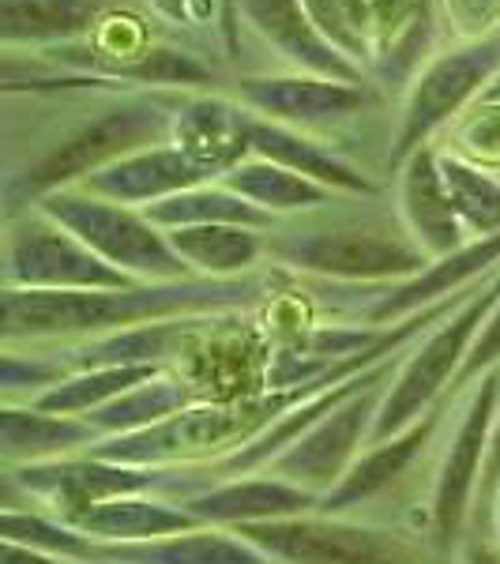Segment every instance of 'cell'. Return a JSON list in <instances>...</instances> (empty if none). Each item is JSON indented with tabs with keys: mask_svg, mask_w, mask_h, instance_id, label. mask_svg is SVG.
I'll return each mask as SVG.
<instances>
[{
	"mask_svg": "<svg viewBox=\"0 0 500 564\" xmlns=\"http://www.w3.org/2000/svg\"><path fill=\"white\" fill-rule=\"evenodd\" d=\"M275 564H411L414 550L392 531L343 523L339 516H294L238 527Z\"/></svg>",
	"mask_w": 500,
	"mask_h": 564,
	"instance_id": "obj_10",
	"label": "cell"
},
{
	"mask_svg": "<svg viewBox=\"0 0 500 564\" xmlns=\"http://www.w3.org/2000/svg\"><path fill=\"white\" fill-rule=\"evenodd\" d=\"M268 294V279H177L135 282L124 290H12L0 294V339L50 343L98 339L129 327L174 321V316H230L257 305Z\"/></svg>",
	"mask_w": 500,
	"mask_h": 564,
	"instance_id": "obj_2",
	"label": "cell"
},
{
	"mask_svg": "<svg viewBox=\"0 0 500 564\" xmlns=\"http://www.w3.org/2000/svg\"><path fill=\"white\" fill-rule=\"evenodd\" d=\"M493 369H500V302L489 308L486 324H481V332L475 335V347H470L467 361H463V369L452 388L475 384V380H481Z\"/></svg>",
	"mask_w": 500,
	"mask_h": 564,
	"instance_id": "obj_38",
	"label": "cell"
},
{
	"mask_svg": "<svg viewBox=\"0 0 500 564\" xmlns=\"http://www.w3.org/2000/svg\"><path fill=\"white\" fill-rule=\"evenodd\" d=\"M65 377H72V372L61 361L39 358V354H15L12 347L4 350V366H0V388H4V395L31 388V399H39L42 391L57 388Z\"/></svg>",
	"mask_w": 500,
	"mask_h": 564,
	"instance_id": "obj_36",
	"label": "cell"
},
{
	"mask_svg": "<svg viewBox=\"0 0 500 564\" xmlns=\"http://www.w3.org/2000/svg\"><path fill=\"white\" fill-rule=\"evenodd\" d=\"M308 20L324 34L343 57H350L358 68L372 65L377 39H372V12L369 0H302Z\"/></svg>",
	"mask_w": 500,
	"mask_h": 564,
	"instance_id": "obj_33",
	"label": "cell"
},
{
	"mask_svg": "<svg viewBox=\"0 0 500 564\" xmlns=\"http://www.w3.org/2000/svg\"><path fill=\"white\" fill-rule=\"evenodd\" d=\"M166 238L199 279H244L268 257V230L249 226H185Z\"/></svg>",
	"mask_w": 500,
	"mask_h": 564,
	"instance_id": "obj_27",
	"label": "cell"
},
{
	"mask_svg": "<svg viewBox=\"0 0 500 564\" xmlns=\"http://www.w3.org/2000/svg\"><path fill=\"white\" fill-rule=\"evenodd\" d=\"M497 489H500V411H497V417H493V433H489L486 467H481L478 497H475V520H486V516H493Z\"/></svg>",
	"mask_w": 500,
	"mask_h": 564,
	"instance_id": "obj_40",
	"label": "cell"
},
{
	"mask_svg": "<svg viewBox=\"0 0 500 564\" xmlns=\"http://www.w3.org/2000/svg\"><path fill=\"white\" fill-rule=\"evenodd\" d=\"M39 212L72 230L106 263H113L117 271L132 275L135 282L199 279L174 252L166 230H159L140 207L109 204V199L79 193V188H61V193L42 199Z\"/></svg>",
	"mask_w": 500,
	"mask_h": 564,
	"instance_id": "obj_7",
	"label": "cell"
},
{
	"mask_svg": "<svg viewBox=\"0 0 500 564\" xmlns=\"http://www.w3.org/2000/svg\"><path fill=\"white\" fill-rule=\"evenodd\" d=\"M0 534H4V542L26 545V550H39V553H53V557H65V561H95L98 553V542H90L76 527L61 523L57 516L20 512L12 505L0 516Z\"/></svg>",
	"mask_w": 500,
	"mask_h": 564,
	"instance_id": "obj_34",
	"label": "cell"
},
{
	"mask_svg": "<svg viewBox=\"0 0 500 564\" xmlns=\"http://www.w3.org/2000/svg\"><path fill=\"white\" fill-rule=\"evenodd\" d=\"M497 411H500V369L475 380L470 403L459 417L456 433H452L448 452H444V463H441V475H436L433 542L441 545V550H448V545L459 539L467 516L475 512L478 481H481V467H486L489 433H493Z\"/></svg>",
	"mask_w": 500,
	"mask_h": 564,
	"instance_id": "obj_13",
	"label": "cell"
},
{
	"mask_svg": "<svg viewBox=\"0 0 500 564\" xmlns=\"http://www.w3.org/2000/svg\"><path fill=\"white\" fill-rule=\"evenodd\" d=\"M226 324L222 316H174V321H154L129 327V332L98 335L72 350L68 369H113V366H159L174 354L193 347L204 332Z\"/></svg>",
	"mask_w": 500,
	"mask_h": 564,
	"instance_id": "obj_20",
	"label": "cell"
},
{
	"mask_svg": "<svg viewBox=\"0 0 500 564\" xmlns=\"http://www.w3.org/2000/svg\"><path fill=\"white\" fill-rule=\"evenodd\" d=\"M95 561L109 564H275L238 531L222 527H196L185 534L132 545H98Z\"/></svg>",
	"mask_w": 500,
	"mask_h": 564,
	"instance_id": "obj_25",
	"label": "cell"
},
{
	"mask_svg": "<svg viewBox=\"0 0 500 564\" xmlns=\"http://www.w3.org/2000/svg\"><path fill=\"white\" fill-rule=\"evenodd\" d=\"M268 260L290 271L339 282H406L430 268V257L392 218H335L268 234Z\"/></svg>",
	"mask_w": 500,
	"mask_h": 564,
	"instance_id": "obj_4",
	"label": "cell"
},
{
	"mask_svg": "<svg viewBox=\"0 0 500 564\" xmlns=\"http://www.w3.org/2000/svg\"><path fill=\"white\" fill-rule=\"evenodd\" d=\"M500 76V23L481 39L452 42L417 72V79L406 87L403 113H399L388 170H399L414 151L430 148V140L441 129L456 124L467 113L470 102H481L493 79Z\"/></svg>",
	"mask_w": 500,
	"mask_h": 564,
	"instance_id": "obj_6",
	"label": "cell"
},
{
	"mask_svg": "<svg viewBox=\"0 0 500 564\" xmlns=\"http://www.w3.org/2000/svg\"><path fill=\"white\" fill-rule=\"evenodd\" d=\"M4 564H79V561H65V557H53V553H39V550H26V545L4 542Z\"/></svg>",
	"mask_w": 500,
	"mask_h": 564,
	"instance_id": "obj_42",
	"label": "cell"
},
{
	"mask_svg": "<svg viewBox=\"0 0 500 564\" xmlns=\"http://www.w3.org/2000/svg\"><path fill=\"white\" fill-rule=\"evenodd\" d=\"M388 384H392V377L350 395L347 403H339L331 414L320 417L313 430L297 436L290 448L279 452L263 470L294 481V486H302L316 497L331 494L347 478L354 459L361 456V444L372 441V425H377V411L384 403Z\"/></svg>",
	"mask_w": 500,
	"mask_h": 564,
	"instance_id": "obj_11",
	"label": "cell"
},
{
	"mask_svg": "<svg viewBox=\"0 0 500 564\" xmlns=\"http://www.w3.org/2000/svg\"><path fill=\"white\" fill-rule=\"evenodd\" d=\"M4 286L12 290H124L132 275L106 263L72 230L42 215L39 207L8 218Z\"/></svg>",
	"mask_w": 500,
	"mask_h": 564,
	"instance_id": "obj_8",
	"label": "cell"
},
{
	"mask_svg": "<svg viewBox=\"0 0 500 564\" xmlns=\"http://www.w3.org/2000/svg\"><path fill=\"white\" fill-rule=\"evenodd\" d=\"M233 98L252 117L297 132L339 129L372 102V84H339L308 72H249L233 79Z\"/></svg>",
	"mask_w": 500,
	"mask_h": 564,
	"instance_id": "obj_12",
	"label": "cell"
},
{
	"mask_svg": "<svg viewBox=\"0 0 500 564\" xmlns=\"http://www.w3.org/2000/svg\"><path fill=\"white\" fill-rule=\"evenodd\" d=\"M109 0H0V45L4 50H53L84 42L106 20Z\"/></svg>",
	"mask_w": 500,
	"mask_h": 564,
	"instance_id": "obj_21",
	"label": "cell"
},
{
	"mask_svg": "<svg viewBox=\"0 0 500 564\" xmlns=\"http://www.w3.org/2000/svg\"><path fill=\"white\" fill-rule=\"evenodd\" d=\"M497 268H500V234H493V238H475L452 252V257L433 260L422 275L395 282L388 294H380L366 308V324L392 327L399 321H406V316L425 313L436 302L467 294V290H475V279L489 275Z\"/></svg>",
	"mask_w": 500,
	"mask_h": 564,
	"instance_id": "obj_16",
	"label": "cell"
},
{
	"mask_svg": "<svg viewBox=\"0 0 500 564\" xmlns=\"http://www.w3.org/2000/svg\"><path fill=\"white\" fill-rule=\"evenodd\" d=\"M4 95H31V90H65L72 113H61L45 124L23 159H8L4 199L8 218L23 215V207H39L45 196L61 188L84 185L90 174L129 159V154L170 143L174 117L185 95L193 90H143V87H106L95 79L61 76L42 68H4L0 79Z\"/></svg>",
	"mask_w": 500,
	"mask_h": 564,
	"instance_id": "obj_1",
	"label": "cell"
},
{
	"mask_svg": "<svg viewBox=\"0 0 500 564\" xmlns=\"http://www.w3.org/2000/svg\"><path fill=\"white\" fill-rule=\"evenodd\" d=\"M493 527H497V550H500V489H497V500H493Z\"/></svg>",
	"mask_w": 500,
	"mask_h": 564,
	"instance_id": "obj_45",
	"label": "cell"
},
{
	"mask_svg": "<svg viewBox=\"0 0 500 564\" xmlns=\"http://www.w3.org/2000/svg\"><path fill=\"white\" fill-rule=\"evenodd\" d=\"M452 154L478 162V166H493L500 162V106L497 102H478L470 113H463L452 124Z\"/></svg>",
	"mask_w": 500,
	"mask_h": 564,
	"instance_id": "obj_35",
	"label": "cell"
},
{
	"mask_svg": "<svg viewBox=\"0 0 500 564\" xmlns=\"http://www.w3.org/2000/svg\"><path fill=\"white\" fill-rule=\"evenodd\" d=\"M441 177L467 234H475V238L500 234V177L493 170L478 166L463 154L441 151Z\"/></svg>",
	"mask_w": 500,
	"mask_h": 564,
	"instance_id": "obj_32",
	"label": "cell"
},
{
	"mask_svg": "<svg viewBox=\"0 0 500 564\" xmlns=\"http://www.w3.org/2000/svg\"><path fill=\"white\" fill-rule=\"evenodd\" d=\"M196 406V388L181 377H154L148 384L124 391L113 403L98 406L95 414H87V422L106 436H124V433H140L151 425L166 422L181 411Z\"/></svg>",
	"mask_w": 500,
	"mask_h": 564,
	"instance_id": "obj_30",
	"label": "cell"
},
{
	"mask_svg": "<svg viewBox=\"0 0 500 564\" xmlns=\"http://www.w3.org/2000/svg\"><path fill=\"white\" fill-rule=\"evenodd\" d=\"M159 230H185V226H249V230H275L279 218L260 212L257 204L230 193L226 185H196L185 193L162 199V204L143 207Z\"/></svg>",
	"mask_w": 500,
	"mask_h": 564,
	"instance_id": "obj_29",
	"label": "cell"
},
{
	"mask_svg": "<svg viewBox=\"0 0 500 564\" xmlns=\"http://www.w3.org/2000/svg\"><path fill=\"white\" fill-rule=\"evenodd\" d=\"M395 174H399V223L422 245L425 257L441 260L463 249L467 245V226L459 223L456 207H452L448 193H444L441 151L436 148L414 151Z\"/></svg>",
	"mask_w": 500,
	"mask_h": 564,
	"instance_id": "obj_19",
	"label": "cell"
},
{
	"mask_svg": "<svg viewBox=\"0 0 500 564\" xmlns=\"http://www.w3.org/2000/svg\"><path fill=\"white\" fill-rule=\"evenodd\" d=\"M218 12H222V57L238 61L241 57V15L238 0H218Z\"/></svg>",
	"mask_w": 500,
	"mask_h": 564,
	"instance_id": "obj_41",
	"label": "cell"
},
{
	"mask_svg": "<svg viewBox=\"0 0 500 564\" xmlns=\"http://www.w3.org/2000/svg\"><path fill=\"white\" fill-rule=\"evenodd\" d=\"M417 4H422V0H369L372 39H377V50H380V45L392 42L395 34L414 20ZM372 57H377V53H372Z\"/></svg>",
	"mask_w": 500,
	"mask_h": 564,
	"instance_id": "obj_39",
	"label": "cell"
},
{
	"mask_svg": "<svg viewBox=\"0 0 500 564\" xmlns=\"http://www.w3.org/2000/svg\"><path fill=\"white\" fill-rule=\"evenodd\" d=\"M241 31H252L263 45L279 53L294 72L339 79V84H369V72L343 57L316 31L302 0H238Z\"/></svg>",
	"mask_w": 500,
	"mask_h": 564,
	"instance_id": "obj_14",
	"label": "cell"
},
{
	"mask_svg": "<svg viewBox=\"0 0 500 564\" xmlns=\"http://www.w3.org/2000/svg\"><path fill=\"white\" fill-rule=\"evenodd\" d=\"M8 478L23 494L39 497L50 505V512L61 523L76 527L90 508L106 505L117 497L151 494L159 486H174L170 467H129V463H109L84 452V456L26 463V467H8Z\"/></svg>",
	"mask_w": 500,
	"mask_h": 564,
	"instance_id": "obj_9",
	"label": "cell"
},
{
	"mask_svg": "<svg viewBox=\"0 0 500 564\" xmlns=\"http://www.w3.org/2000/svg\"><path fill=\"white\" fill-rule=\"evenodd\" d=\"M181 505L196 516L204 527H252V523H271V520H294V516L316 512L320 497L308 489L294 486L286 478L263 475V478H230L218 486L204 489V494L185 497Z\"/></svg>",
	"mask_w": 500,
	"mask_h": 564,
	"instance_id": "obj_18",
	"label": "cell"
},
{
	"mask_svg": "<svg viewBox=\"0 0 500 564\" xmlns=\"http://www.w3.org/2000/svg\"><path fill=\"white\" fill-rule=\"evenodd\" d=\"M162 377L159 366H113V369H84L72 372L61 380L57 388L42 391L39 399H31V406H39L45 414H72V417H87L98 406L113 403L124 391L148 384V380Z\"/></svg>",
	"mask_w": 500,
	"mask_h": 564,
	"instance_id": "obj_31",
	"label": "cell"
},
{
	"mask_svg": "<svg viewBox=\"0 0 500 564\" xmlns=\"http://www.w3.org/2000/svg\"><path fill=\"white\" fill-rule=\"evenodd\" d=\"M481 102H497L500 106V76L493 79V87H489L486 95H481Z\"/></svg>",
	"mask_w": 500,
	"mask_h": 564,
	"instance_id": "obj_44",
	"label": "cell"
},
{
	"mask_svg": "<svg viewBox=\"0 0 500 564\" xmlns=\"http://www.w3.org/2000/svg\"><path fill=\"white\" fill-rule=\"evenodd\" d=\"M500 302V271L489 282H481L475 294L463 302L448 321H441L425 335L422 343H411L403 366L392 377V384L384 391V403L377 411V425H372V441L380 444L388 436L411 430L414 422H422L433 411V403L456 384L463 361H467L475 335L486 324L489 308Z\"/></svg>",
	"mask_w": 500,
	"mask_h": 564,
	"instance_id": "obj_5",
	"label": "cell"
},
{
	"mask_svg": "<svg viewBox=\"0 0 500 564\" xmlns=\"http://www.w3.org/2000/svg\"><path fill=\"white\" fill-rule=\"evenodd\" d=\"M441 20L452 26V39L470 42L500 23V0H436Z\"/></svg>",
	"mask_w": 500,
	"mask_h": 564,
	"instance_id": "obj_37",
	"label": "cell"
},
{
	"mask_svg": "<svg viewBox=\"0 0 500 564\" xmlns=\"http://www.w3.org/2000/svg\"><path fill=\"white\" fill-rule=\"evenodd\" d=\"M463 564H500V550L486 542H470L467 553H463Z\"/></svg>",
	"mask_w": 500,
	"mask_h": 564,
	"instance_id": "obj_43",
	"label": "cell"
},
{
	"mask_svg": "<svg viewBox=\"0 0 500 564\" xmlns=\"http://www.w3.org/2000/svg\"><path fill=\"white\" fill-rule=\"evenodd\" d=\"M252 154L268 162H279V166L294 170L316 185L331 188V193L343 196H377L380 185L372 181L366 170H358L354 162L343 159L339 151L324 148L320 140H313L308 132L286 129V124H271L252 117Z\"/></svg>",
	"mask_w": 500,
	"mask_h": 564,
	"instance_id": "obj_22",
	"label": "cell"
},
{
	"mask_svg": "<svg viewBox=\"0 0 500 564\" xmlns=\"http://www.w3.org/2000/svg\"><path fill=\"white\" fill-rule=\"evenodd\" d=\"M436 422H441V414L430 411L422 422H414L411 430L388 436V441H380V444H369V452H361V456L354 459L347 478H343L331 494L320 497L316 512H320V516H343V512H350V508H361L366 500L380 497L384 489H392L395 481L406 475V467L422 456V448L430 444Z\"/></svg>",
	"mask_w": 500,
	"mask_h": 564,
	"instance_id": "obj_23",
	"label": "cell"
},
{
	"mask_svg": "<svg viewBox=\"0 0 500 564\" xmlns=\"http://www.w3.org/2000/svg\"><path fill=\"white\" fill-rule=\"evenodd\" d=\"M170 143H177L211 181H222L244 159H252V113L238 98L185 95Z\"/></svg>",
	"mask_w": 500,
	"mask_h": 564,
	"instance_id": "obj_15",
	"label": "cell"
},
{
	"mask_svg": "<svg viewBox=\"0 0 500 564\" xmlns=\"http://www.w3.org/2000/svg\"><path fill=\"white\" fill-rule=\"evenodd\" d=\"M218 185H226L230 193H238L241 199L257 204L260 212H268L271 218L320 212V207L339 199V193H331V188L316 185V181L294 174V170L279 166V162L257 159V154L244 159L238 170H230Z\"/></svg>",
	"mask_w": 500,
	"mask_h": 564,
	"instance_id": "obj_28",
	"label": "cell"
},
{
	"mask_svg": "<svg viewBox=\"0 0 500 564\" xmlns=\"http://www.w3.org/2000/svg\"><path fill=\"white\" fill-rule=\"evenodd\" d=\"M308 391H263V395L241 399V403H196L166 422L140 433L106 436L90 448V456L109 463H129V467H177V463L199 459H230L244 444L263 436L286 411L305 403Z\"/></svg>",
	"mask_w": 500,
	"mask_h": 564,
	"instance_id": "obj_3",
	"label": "cell"
},
{
	"mask_svg": "<svg viewBox=\"0 0 500 564\" xmlns=\"http://www.w3.org/2000/svg\"><path fill=\"white\" fill-rule=\"evenodd\" d=\"M196 527L204 523L181 500L174 505V500L135 494L90 508L84 520L76 523V531H84L98 545H132V542H154V539H170V534H185L196 531Z\"/></svg>",
	"mask_w": 500,
	"mask_h": 564,
	"instance_id": "obj_26",
	"label": "cell"
},
{
	"mask_svg": "<svg viewBox=\"0 0 500 564\" xmlns=\"http://www.w3.org/2000/svg\"><path fill=\"white\" fill-rule=\"evenodd\" d=\"M196 185H211V177L188 159L177 143H154L129 154V159L113 162V166L90 174L84 185H76L79 193L109 199V204H124V207H151L162 199L185 193Z\"/></svg>",
	"mask_w": 500,
	"mask_h": 564,
	"instance_id": "obj_17",
	"label": "cell"
},
{
	"mask_svg": "<svg viewBox=\"0 0 500 564\" xmlns=\"http://www.w3.org/2000/svg\"><path fill=\"white\" fill-rule=\"evenodd\" d=\"M102 433L87 417L45 414L39 406H12L0 411V459L4 467H26V463L68 459L76 452H90Z\"/></svg>",
	"mask_w": 500,
	"mask_h": 564,
	"instance_id": "obj_24",
	"label": "cell"
}]
</instances>
